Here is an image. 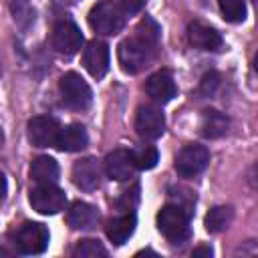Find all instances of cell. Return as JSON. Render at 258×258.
<instances>
[{"label": "cell", "mask_w": 258, "mask_h": 258, "mask_svg": "<svg viewBox=\"0 0 258 258\" xmlns=\"http://www.w3.org/2000/svg\"><path fill=\"white\" fill-rule=\"evenodd\" d=\"M6 194V177H4V173L0 171V198Z\"/></svg>", "instance_id": "cell-28"}, {"label": "cell", "mask_w": 258, "mask_h": 258, "mask_svg": "<svg viewBox=\"0 0 258 258\" xmlns=\"http://www.w3.org/2000/svg\"><path fill=\"white\" fill-rule=\"evenodd\" d=\"M133 159H135V165L139 169H151V167L157 165L159 153H157V149L153 145H143V147L133 151Z\"/></svg>", "instance_id": "cell-23"}, {"label": "cell", "mask_w": 258, "mask_h": 258, "mask_svg": "<svg viewBox=\"0 0 258 258\" xmlns=\"http://www.w3.org/2000/svg\"><path fill=\"white\" fill-rule=\"evenodd\" d=\"M101 177H103V169H101V163L95 157L79 159L73 165V181L83 191L97 189L101 185Z\"/></svg>", "instance_id": "cell-11"}, {"label": "cell", "mask_w": 258, "mask_h": 258, "mask_svg": "<svg viewBox=\"0 0 258 258\" xmlns=\"http://www.w3.org/2000/svg\"><path fill=\"white\" fill-rule=\"evenodd\" d=\"M145 91H147V95H149L155 103L165 105V103H169V101L175 97L177 87H175V81H173V77H171L169 71H157V73H153V75L147 79Z\"/></svg>", "instance_id": "cell-15"}, {"label": "cell", "mask_w": 258, "mask_h": 258, "mask_svg": "<svg viewBox=\"0 0 258 258\" xmlns=\"http://www.w3.org/2000/svg\"><path fill=\"white\" fill-rule=\"evenodd\" d=\"M232 208H228V206H216V208H212L208 214H206V220H204V224H206V230L208 232H212V234H218V232H222L224 228H228V224L232 222Z\"/></svg>", "instance_id": "cell-21"}, {"label": "cell", "mask_w": 258, "mask_h": 258, "mask_svg": "<svg viewBox=\"0 0 258 258\" xmlns=\"http://www.w3.org/2000/svg\"><path fill=\"white\" fill-rule=\"evenodd\" d=\"M83 64L91 77L101 79L109 69V46L103 40H91L83 50Z\"/></svg>", "instance_id": "cell-14"}, {"label": "cell", "mask_w": 258, "mask_h": 258, "mask_svg": "<svg viewBox=\"0 0 258 258\" xmlns=\"http://www.w3.org/2000/svg\"><path fill=\"white\" fill-rule=\"evenodd\" d=\"M60 125L48 115H38L28 121V139L34 147H52L56 143Z\"/></svg>", "instance_id": "cell-10"}, {"label": "cell", "mask_w": 258, "mask_h": 258, "mask_svg": "<svg viewBox=\"0 0 258 258\" xmlns=\"http://www.w3.org/2000/svg\"><path fill=\"white\" fill-rule=\"evenodd\" d=\"M208 161H210V151L204 145L191 143V145H185L175 155V169L181 177H194L206 169Z\"/></svg>", "instance_id": "cell-7"}, {"label": "cell", "mask_w": 258, "mask_h": 258, "mask_svg": "<svg viewBox=\"0 0 258 258\" xmlns=\"http://www.w3.org/2000/svg\"><path fill=\"white\" fill-rule=\"evenodd\" d=\"M30 177L36 183H54L58 179V163L48 155H38L30 165Z\"/></svg>", "instance_id": "cell-20"}, {"label": "cell", "mask_w": 258, "mask_h": 258, "mask_svg": "<svg viewBox=\"0 0 258 258\" xmlns=\"http://www.w3.org/2000/svg\"><path fill=\"white\" fill-rule=\"evenodd\" d=\"M187 40L191 46L200 48V50H220L224 46V40H222V34L204 24V22H189L187 24Z\"/></svg>", "instance_id": "cell-13"}, {"label": "cell", "mask_w": 258, "mask_h": 258, "mask_svg": "<svg viewBox=\"0 0 258 258\" xmlns=\"http://www.w3.org/2000/svg\"><path fill=\"white\" fill-rule=\"evenodd\" d=\"M157 38H159V26L151 18H145L139 24L137 34L125 38L117 48V58L121 69L129 75H135L141 69H145L153 58Z\"/></svg>", "instance_id": "cell-1"}, {"label": "cell", "mask_w": 258, "mask_h": 258, "mask_svg": "<svg viewBox=\"0 0 258 258\" xmlns=\"http://www.w3.org/2000/svg\"><path fill=\"white\" fill-rule=\"evenodd\" d=\"M69 2H75V0H69Z\"/></svg>", "instance_id": "cell-30"}, {"label": "cell", "mask_w": 258, "mask_h": 258, "mask_svg": "<svg viewBox=\"0 0 258 258\" xmlns=\"http://www.w3.org/2000/svg\"><path fill=\"white\" fill-rule=\"evenodd\" d=\"M191 254L194 256H212V248L210 246H198V248H194Z\"/></svg>", "instance_id": "cell-27"}, {"label": "cell", "mask_w": 258, "mask_h": 258, "mask_svg": "<svg viewBox=\"0 0 258 258\" xmlns=\"http://www.w3.org/2000/svg\"><path fill=\"white\" fill-rule=\"evenodd\" d=\"M157 230L173 244L181 242L189 234V218L183 208L175 204H167L157 214Z\"/></svg>", "instance_id": "cell-3"}, {"label": "cell", "mask_w": 258, "mask_h": 258, "mask_svg": "<svg viewBox=\"0 0 258 258\" xmlns=\"http://www.w3.org/2000/svg\"><path fill=\"white\" fill-rule=\"evenodd\" d=\"M107 238L115 244V246H121L125 244L133 232H135V216L133 214H123V216H117L113 218L109 224H107Z\"/></svg>", "instance_id": "cell-18"}, {"label": "cell", "mask_w": 258, "mask_h": 258, "mask_svg": "<svg viewBox=\"0 0 258 258\" xmlns=\"http://www.w3.org/2000/svg\"><path fill=\"white\" fill-rule=\"evenodd\" d=\"M67 222L75 230H89L95 228L99 222V212L95 206L87 202H73L67 212Z\"/></svg>", "instance_id": "cell-16"}, {"label": "cell", "mask_w": 258, "mask_h": 258, "mask_svg": "<svg viewBox=\"0 0 258 258\" xmlns=\"http://www.w3.org/2000/svg\"><path fill=\"white\" fill-rule=\"evenodd\" d=\"M105 254H107V250L101 246V242L91 240V238L81 240L73 250V256H77V258H97V256H105Z\"/></svg>", "instance_id": "cell-24"}, {"label": "cell", "mask_w": 258, "mask_h": 258, "mask_svg": "<svg viewBox=\"0 0 258 258\" xmlns=\"http://www.w3.org/2000/svg\"><path fill=\"white\" fill-rule=\"evenodd\" d=\"M28 200H30L32 210H36L38 214H44V216L58 214L67 206L64 191L60 187H56L54 183H38L36 187H32Z\"/></svg>", "instance_id": "cell-5"}, {"label": "cell", "mask_w": 258, "mask_h": 258, "mask_svg": "<svg viewBox=\"0 0 258 258\" xmlns=\"http://www.w3.org/2000/svg\"><path fill=\"white\" fill-rule=\"evenodd\" d=\"M143 2L145 0H119V6L123 8L125 14H135L143 8Z\"/></svg>", "instance_id": "cell-26"}, {"label": "cell", "mask_w": 258, "mask_h": 258, "mask_svg": "<svg viewBox=\"0 0 258 258\" xmlns=\"http://www.w3.org/2000/svg\"><path fill=\"white\" fill-rule=\"evenodd\" d=\"M52 46L56 52L60 54H75L81 50L83 46V32L79 30V26L71 20H60L56 22L54 30H52Z\"/></svg>", "instance_id": "cell-9"}, {"label": "cell", "mask_w": 258, "mask_h": 258, "mask_svg": "<svg viewBox=\"0 0 258 258\" xmlns=\"http://www.w3.org/2000/svg\"><path fill=\"white\" fill-rule=\"evenodd\" d=\"M230 127V121L224 113L216 111V109H208L204 115H202V121H200V129H202V135L208 137V139H218L222 137Z\"/></svg>", "instance_id": "cell-19"}, {"label": "cell", "mask_w": 258, "mask_h": 258, "mask_svg": "<svg viewBox=\"0 0 258 258\" xmlns=\"http://www.w3.org/2000/svg\"><path fill=\"white\" fill-rule=\"evenodd\" d=\"M2 139H4V137H2V131H0V145H2Z\"/></svg>", "instance_id": "cell-29"}, {"label": "cell", "mask_w": 258, "mask_h": 258, "mask_svg": "<svg viewBox=\"0 0 258 258\" xmlns=\"http://www.w3.org/2000/svg\"><path fill=\"white\" fill-rule=\"evenodd\" d=\"M87 143H89V135H87L85 127L79 125V123H71L67 127H60L54 147H58L60 151H71L73 153V151L85 149Z\"/></svg>", "instance_id": "cell-17"}, {"label": "cell", "mask_w": 258, "mask_h": 258, "mask_svg": "<svg viewBox=\"0 0 258 258\" xmlns=\"http://www.w3.org/2000/svg\"><path fill=\"white\" fill-rule=\"evenodd\" d=\"M16 248L22 254H42L48 248V230L38 222H26L16 232Z\"/></svg>", "instance_id": "cell-6"}, {"label": "cell", "mask_w": 258, "mask_h": 258, "mask_svg": "<svg viewBox=\"0 0 258 258\" xmlns=\"http://www.w3.org/2000/svg\"><path fill=\"white\" fill-rule=\"evenodd\" d=\"M89 26L99 34H117L125 26V12L119 4L111 0H101L89 12Z\"/></svg>", "instance_id": "cell-2"}, {"label": "cell", "mask_w": 258, "mask_h": 258, "mask_svg": "<svg viewBox=\"0 0 258 258\" xmlns=\"http://www.w3.org/2000/svg\"><path fill=\"white\" fill-rule=\"evenodd\" d=\"M220 12L228 22H242L246 18V4L244 0H218Z\"/></svg>", "instance_id": "cell-22"}, {"label": "cell", "mask_w": 258, "mask_h": 258, "mask_svg": "<svg viewBox=\"0 0 258 258\" xmlns=\"http://www.w3.org/2000/svg\"><path fill=\"white\" fill-rule=\"evenodd\" d=\"M218 87H220V75L218 73H208V75H204V79L200 83V93L210 97V95L216 93Z\"/></svg>", "instance_id": "cell-25"}, {"label": "cell", "mask_w": 258, "mask_h": 258, "mask_svg": "<svg viewBox=\"0 0 258 258\" xmlns=\"http://www.w3.org/2000/svg\"><path fill=\"white\" fill-rule=\"evenodd\" d=\"M58 91H60V99L67 107L75 109V111H83L91 105L93 101V93L91 87L87 85V81L79 75V73H67L62 75L60 83H58Z\"/></svg>", "instance_id": "cell-4"}, {"label": "cell", "mask_w": 258, "mask_h": 258, "mask_svg": "<svg viewBox=\"0 0 258 258\" xmlns=\"http://www.w3.org/2000/svg\"><path fill=\"white\" fill-rule=\"evenodd\" d=\"M135 169H137V165L133 159V151H129V149H115L105 159V171L111 179L125 181L129 177H133Z\"/></svg>", "instance_id": "cell-12"}, {"label": "cell", "mask_w": 258, "mask_h": 258, "mask_svg": "<svg viewBox=\"0 0 258 258\" xmlns=\"http://www.w3.org/2000/svg\"><path fill=\"white\" fill-rule=\"evenodd\" d=\"M135 129L143 139H157L165 131V117L155 105H141L135 115Z\"/></svg>", "instance_id": "cell-8"}]
</instances>
